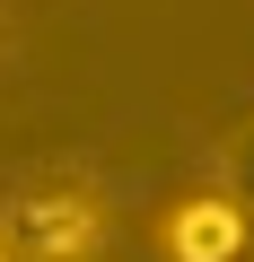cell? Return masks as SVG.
Listing matches in <instances>:
<instances>
[{"label": "cell", "mask_w": 254, "mask_h": 262, "mask_svg": "<svg viewBox=\"0 0 254 262\" xmlns=\"http://www.w3.org/2000/svg\"><path fill=\"white\" fill-rule=\"evenodd\" d=\"M0 245L27 262H88L105 245V201L88 184H35L0 210Z\"/></svg>", "instance_id": "6da1fadb"}, {"label": "cell", "mask_w": 254, "mask_h": 262, "mask_svg": "<svg viewBox=\"0 0 254 262\" xmlns=\"http://www.w3.org/2000/svg\"><path fill=\"white\" fill-rule=\"evenodd\" d=\"M245 210H237V192L219 184V192H184L175 210H167V253L175 262H237L245 253Z\"/></svg>", "instance_id": "7a4b0ae2"}, {"label": "cell", "mask_w": 254, "mask_h": 262, "mask_svg": "<svg viewBox=\"0 0 254 262\" xmlns=\"http://www.w3.org/2000/svg\"><path fill=\"white\" fill-rule=\"evenodd\" d=\"M228 192H237V210H245V227H254V131H245L237 158H228Z\"/></svg>", "instance_id": "3957f363"}, {"label": "cell", "mask_w": 254, "mask_h": 262, "mask_svg": "<svg viewBox=\"0 0 254 262\" xmlns=\"http://www.w3.org/2000/svg\"><path fill=\"white\" fill-rule=\"evenodd\" d=\"M0 262H9V245H0Z\"/></svg>", "instance_id": "277c9868"}]
</instances>
